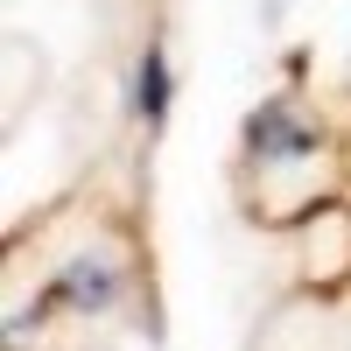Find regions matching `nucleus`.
<instances>
[{
	"label": "nucleus",
	"mask_w": 351,
	"mask_h": 351,
	"mask_svg": "<svg viewBox=\"0 0 351 351\" xmlns=\"http://www.w3.org/2000/svg\"><path fill=\"white\" fill-rule=\"evenodd\" d=\"M239 204L253 225H302L316 204H330L337 183H344V155L302 92H274L267 106L246 120V141H239Z\"/></svg>",
	"instance_id": "f03ea898"
},
{
	"label": "nucleus",
	"mask_w": 351,
	"mask_h": 351,
	"mask_svg": "<svg viewBox=\"0 0 351 351\" xmlns=\"http://www.w3.org/2000/svg\"><path fill=\"white\" fill-rule=\"evenodd\" d=\"M295 267L309 295H344L351 288V204L330 197L295 225Z\"/></svg>",
	"instance_id": "7ed1b4c3"
},
{
	"label": "nucleus",
	"mask_w": 351,
	"mask_h": 351,
	"mask_svg": "<svg viewBox=\"0 0 351 351\" xmlns=\"http://www.w3.org/2000/svg\"><path fill=\"white\" fill-rule=\"evenodd\" d=\"M162 112H169V64H162V43L141 56V120L162 127Z\"/></svg>",
	"instance_id": "20e7f679"
},
{
	"label": "nucleus",
	"mask_w": 351,
	"mask_h": 351,
	"mask_svg": "<svg viewBox=\"0 0 351 351\" xmlns=\"http://www.w3.org/2000/svg\"><path fill=\"white\" fill-rule=\"evenodd\" d=\"M43 239V267H28L21 253H8V274H36V295H8V344L28 324H112L148 281V253H141V232L120 211H84V204H56L36 225Z\"/></svg>",
	"instance_id": "f257e3e1"
}]
</instances>
